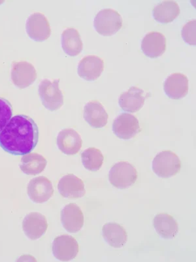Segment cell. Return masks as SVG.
Wrapping results in <instances>:
<instances>
[{"label":"cell","instance_id":"6da1fadb","mask_svg":"<svg viewBox=\"0 0 196 262\" xmlns=\"http://www.w3.org/2000/svg\"><path fill=\"white\" fill-rule=\"evenodd\" d=\"M38 126L34 120L25 115H17L0 133V147L9 154L21 156L34 150L39 141Z\"/></svg>","mask_w":196,"mask_h":262},{"label":"cell","instance_id":"7a4b0ae2","mask_svg":"<svg viewBox=\"0 0 196 262\" xmlns=\"http://www.w3.org/2000/svg\"><path fill=\"white\" fill-rule=\"evenodd\" d=\"M181 161L178 156L170 150L162 151L153 161V170L159 178L168 179L180 172Z\"/></svg>","mask_w":196,"mask_h":262},{"label":"cell","instance_id":"3957f363","mask_svg":"<svg viewBox=\"0 0 196 262\" xmlns=\"http://www.w3.org/2000/svg\"><path fill=\"white\" fill-rule=\"evenodd\" d=\"M59 82L60 79L51 81L46 79L39 85V95L42 104L52 112L60 110L63 105V96Z\"/></svg>","mask_w":196,"mask_h":262},{"label":"cell","instance_id":"277c9868","mask_svg":"<svg viewBox=\"0 0 196 262\" xmlns=\"http://www.w3.org/2000/svg\"><path fill=\"white\" fill-rule=\"evenodd\" d=\"M138 178V171L133 165L126 162L117 163L108 174L110 183L118 189H126L134 185Z\"/></svg>","mask_w":196,"mask_h":262},{"label":"cell","instance_id":"5b68a950","mask_svg":"<svg viewBox=\"0 0 196 262\" xmlns=\"http://www.w3.org/2000/svg\"><path fill=\"white\" fill-rule=\"evenodd\" d=\"M94 26L98 34L110 36L119 32L122 28V16L114 9H104L97 14Z\"/></svg>","mask_w":196,"mask_h":262},{"label":"cell","instance_id":"8992f818","mask_svg":"<svg viewBox=\"0 0 196 262\" xmlns=\"http://www.w3.org/2000/svg\"><path fill=\"white\" fill-rule=\"evenodd\" d=\"M26 30L30 38L37 42L46 41L51 35L50 24L46 16L41 13L30 15L26 24Z\"/></svg>","mask_w":196,"mask_h":262},{"label":"cell","instance_id":"52a82bcc","mask_svg":"<svg viewBox=\"0 0 196 262\" xmlns=\"http://www.w3.org/2000/svg\"><path fill=\"white\" fill-rule=\"evenodd\" d=\"M53 253L58 260L67 261L76 258L79 251V244L72 236L62 235L54 239Z\"/></svg>","mask_w":196,"mask_h":262},{"label":"cell","instance_id":"ba28073f","mask_svg":"<svg viewBox=\"0 0 196 262\" xmlns=\"http://www.w3.org/2000/svg\"><path fill=\"white\" fill-rule=\"evenodd\" d=\"M11 75L13 84L21 89L31 86L37 79V72L34 66L27 61L13 62Z\"/></svg>","mask_w":196,"mask_h":262},{"label":"cell","instance_id":"9c48e42d","mask_svg":"<svg viewBox=\"0 0 196 262\" xmlns=\"http://www.w3.org/2000/svg\"><path fill=\"white\" fill-rule=\"evenodd\" d=\"M140 130L138 119L129 113H122L113 124V133L117 138L124 140L134 138Z\"/></svg>","mask_w":196,"mask_h":262},{"label":"cell","instance_id":"30bf717a","mask_svg":"<svg viewBox=\"0 0 196 262\" xmlns=\"http://www.w3.org/2000/svg\"><path fill=\"white\" fill-rule=\"evenodd\" d=\"M27 193L30 199L36 204H42L51 199L54 193L53 184L46 177L32 179L28 183Z\"/></svg>","mask_w":196,"mask_h":262},{"label":"cell","instance_id":"8fae6325","mask_svg":"<svg viewBox=\"0 0 196 262\" xmlns=\"http://www.w3.org/2000/svg\"><path fill=\"white\" fill-rule=\"evenodd\" d=\"M48 223L46 217L39 212H30L24 219L23 230L30 239H39L46 233Z\"/></svg>","mask_w":196,"mask_h":262},{"label":"cell","instance_id":"7c38bea8","mask_svg":"<svg viewBox=\"0 0 196 262\" xmlns=\"http://www.w3.org/2000/svg\"><path fill=\"white\" fill-rule=\"evenodd\" d=\"M104 70L102 59L95 55H89L82 59L78 65L77 73L86 81H94L101 76Z\"/></svg>","mask_w":196,"mask_h":262},{"label":"cell","instance_id":"4fadbf2b","mask_svg":"<svg viewBox=\"0 0 196 262\" xmlns=\"http://www.w3.org/2000/svg\"><path fill=\"white\" fill-rule=\"evenodd\" d=\"M61 222L63 227L70 233H77L84 226V215L76 204L66 205L61 211Z\"/></svg>","mask_w":196,"mask_h":262},{"label":"cell","instance_id":"5bb4252c","mask_svg":"<svg viewBox=\"0 0 196 262\" xmlns=\"http://www.w3.org/2000/svg\"><path fill=\"white\" fill-rule=\"evenodd\" d=\"M188 79L185 75L175 73L169 75L164 83V90L166 95L173 100H181L188 93Z\"/></svg>","mask_w":196,"mask_h":262},{"label":"cell","instance_id":"9a60e30c","mask_svg":"<svg viewBox=\"0 0 196 262\" xmlns=\"http://www.w3.org/2000/svg\"><path fill=\"white\" fill-rule=\"evenodd\" d=\"M58 189L63 198L69 199H78L86 194L84 182L73 174H66L61 178Z\"/></svg>","mask_w":196,"mask_h":262},{"label":"cell","instance_id":"2e32d148","mask_svg":"<svg viewBox=\"0 0 196 262\" xmlns=\"http://www.w3.org/2000/svg\"><path fill=\"white\" fill-rule=\"evenodd\" d=\"M56 143L63 154L74 155L81 150L82 140L81 136L75 129L66 128L59 132Z\"/></svg>","mask_w":196,"mask_h":262},{"label":"cell","instance_id":"e0dca14e","mask_svg":"<svg viewBox=\"0 0 196 262\" xmlns=\"http://www.w3.org/2000/svg\"><path fill=\"white\" fill-rule=\"evenodd\" d=\"M141 50L145 55L151 58L161 56L166 51V38L162 33L151 32L143 37Z\"/></svg>","mask_w":196,"mask_h":262},{"label":"cell","instance_id":"ac0fdd59","mask_svg":"<svg viewBox=\"0 0 196 262\" xmlns=\"http://www.w3.org/2000/svg\"><path fill=\"white\" fill-rule=\"evenodd\" d=\"M108 116L100 101H90L84 107V119L94 128H102L107 124Z\"/></svg>","mask_w":196,"mask_h":262},{"label":"cell","instance_id":"d6986e66","mask_svg":"<svg viewBox=\"0 0 196 262\" xmlns=\"http://www.w3.org/2000/svg\"><path fill=\"white\" fill-rule=\"evenodd\" d=\"M145 100L143 90L132 86L120 95L119 104L125 112L136 113L143 107Z\"/></svg>","mask_w":196,"mask_h":262},{"label":"cell","instance_id":"ffe728a7","mask_svg":"<svg viewBox=\"0 0 196 262\" xmlns=\"http://www.w3.org/2000/svg\"><path fill=\"white\" fill-rule=\"evenodd\" d=\"M153 226L157 233L165 239H173L178 233V223L173 216L167 213L157 214L153 221Z\"/></svg>","mask_w":196,"mask_h":262},{"label":"cell","instance_id":"44dd1931","mask_svg":"<svg viewBox=\"0 0 196 262\" xmlns=\"http://www.w3.org/2000/svg\"><path fill=\"white\" fill-rule=\"evenodd\" d=\"M103 239L111 247L120 249L123 247L127 240V234L123 226L119 224L110 223L102 228Z\"/></svg>","mask_w":196,"mask_h":262},{"label":"cell","instance_id":"7402d4cb","mask_svg":"<svg viewBox=\"0 0 196 262\" xmlns=\"http://www.w3.org/2000/svg\"><path fill=\"white\" fill-rule=\"evenodd\" d=\"M61 44L63 51L70 56H76L81 53L83 43L78 30L67 28L61 35Z\"/></svg>","mask_w":196,"mask_h":262},{"label":"cell","instance_id":"603a6c76","mask_svg":"<svg viewBox=\"0 0 196 262\" xmlns=\"http://www.w3.org/2000/svg\"><path fill=\"white\" fill-rule=\"evenodd\" d=\"M180 11L176 2L164 1L155 7L153 15L158 23L167 24L173 22L180 14Z\"/></svg>","mask_w":196,"mask_h":262},{"label":"cell","instance_id":"cb8c5ba5","mask_svg":"<svg viewBox=\"0 0 196 262\" xmlns=\"http://www.w3.org/2000/svg\"><path fill=\"white\" fill-rule=\"evenodd\" d=\"M46 158L37 153H29L24 155L20 164V168L28 176H37L42 173L47 166Z\"/></svg>","mask_w":196,"mask_h":262},{"label":"cell","instance_id":"d4e9b609","mask_svg":"<svg viewBox=\"0 0 196 262\" xmlns=\"http://www.w3.org/2000/svg\"><path fill=\"white\" fill-rule=\"evenodd\" d=\"M84 167L91 171H98L102 166L104 157L101 150L94 147L87 148L81 154Z\"/></svg>","mask_w":196,"mask_h":262},{"label":"cell","instance_id":"484cf974","mask_svg":"<svg viewBox=\"0 0 196 262\" xmlns=\"http://www.w3.org/2000/svg\"><path fill=\"white\" fill-rule=\"evenodd\" d=\"M13 116V107L8 100L0 97V133L7 126Z\"/></svg>","mask_w":196,"mask_h":262},{"label":"cell","instance_id":"4316f807","mask_svg":"<svg viewBox=\"0 0 196 262\" xmlns=\"http://www.w3.org/2000/svg\"><path fill=\"white\" fill-rule=\"evenodd\" d=\"M195 25V19L190 20L184 26L182 29L181 35L183 39L191 46H195L196 44Z\"/></svg>","mask_w":196,"mask_h":262}]
</instances>
